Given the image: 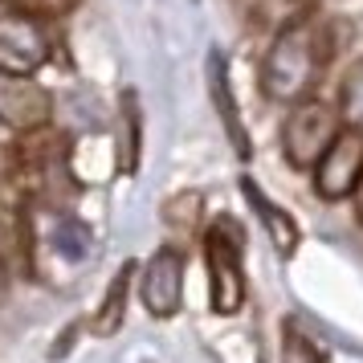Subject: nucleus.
<instances>
[{
	"instance_id": "1",
	"label": "nucleus",
	"mask_w": 363,
	"mask_h": 363,
	"mask_svg": "<svg viewBox=\"0 0 363 363\" xmlns=\"http://www.w3.org/2000/svg\"><path fill=\"white\" fill-rule=\"evenodd\" d=\"M330 53H335V41H330V25L323 21H298L290 29L274 33L269 50L262 57V69H257V90H262L269 102H294L311 99L318 74L327 69Z\"/></svg>"
},
{
	"instance_id": "2",
	"label": "nucleus",
	"mask_w": 363,
	"mask_h": 363,
	"mask_svg": "<svg viewBox=\"0 0 363 363\" xmlns=\"http://www.w3.org/2000/svg\"><path fill=\"white\" fill-rule=\"evenodd\" d=\"M13 180L25 200L37 204H66L74 196V172H69V143L62 131L53 127H37V131L17 135L13 143Z\"/></svg>"
},
{
	"instance_id": "3",
	"label": "nucleus",
	"mask_w": 363,
	"mask_h": 363,
	"mask_svg": "<svg viewBox=\"0 0 363 363\" xmlns=\"http://www.w3.org/2000/svg\"><path fill=\"white\" fill-rule=\"evenodd\" d=\"M343 131V115H339V102L327 99H302L290 106V115L281 123V155L286 164L298 172H314L318 160L327 155V147L339 139Z\"/></svg>"
},
{
	"instance_id": "4",
	"label": "nucleus",
	"mask_w": 363,
	"mask_h": 363,
	"mask_svg": "<svg viewBox=\"0 0 363 363\" xmlns=\"http://www.w3.org/2000/svg\"><path fill=\"white\" fill-rule=\"evenodd\" d=\"M245 237L233 216H216L204 233V265H208V298L216 314H237L245 306V269H241Z\"/></svg>"
},
{
	"instance_id": "5",
	"label": "nucleus",
	"mask_w": 363,
	"mask_h": 363,
	"mask_svg": "<svg viewBox=\"0 0 363 363\" xmlns=\"http://www.w3.org/2000/svg\"><path fill=\"white\" fill-rule=\"evenodd\" d=\"M53 57V37L41 25V17L29 13H0V69L13 74H37Z\"/></svg>"
},
{
	"instance_id": "6",
	"label": "nucleus",
	"mask_w": 363,
	"mask_h": 363,
	"mask_svg": "<svg viewBox=\"0 0 363 363\" xmlns=\"http://www.w3.org/2000/svg\"><path fill=\"white\" fill-rule=\"evenodd\" d=\"M50 118H53V94L33 74L0 69V127L25 135L37 131V127H50Z\"/></svg>"
},
{
	"instance_id": "7",
	"label": "nucleus",
	"mask_w": 363,
	"mask_h": 363,
	"mask_svg": "<svg viewBox=\"0 0 363 363\" xmlns=\"http://www.w3.org/2000/svg\"><path fill=\"white\" fill-rule=\"evenodd\" d=\"M363 180V131L343 127L339 139L327 147V155L314 167V192L323 200H347L355 196Z\"/></svg>"
},
{
	"instance_id": "8",
	"label": "nucleus",
	"mask_w": 363,
	"mask_h": 363,
	"mask_svg": "<svg viewBox=\"0 0 363 363\" xmlns=\"http://www.w3.org/2000/svg\"><path fill=\"white\" fill-rule=\"evenodd\" d=\"M139 298L147 314L155 318H172L184 306V257L176 249H155L151 262L143 265V278H139Z\"/></svg>"
},
{
	"instance_id": "9",
	"label": "nucleus",
	"mask_w": 363,
	"mask_h": 363,
	"mask_svg": "<svg viewBox=\"0 0 363 363\" xmlns=\"http://www.w3.org/2000/svg\"><path fill=\"white\" fill-rule=\"evenodd\" d=\"M0 265L13 274L33 269V237H29V204L21 192L0 196Z\"/></svg>"
},
{
	"instance_id": "10",
	"label": "nucleus",
	"mask_w": 363,
	"mask_h": 363,
	"mask_svg": "<svg viewBox=\"0 0 363 363\" xmlns=\"http://www.w3.org/2000/svg\"><path fill=\"white\" fill-rule=\"evenodd\" d=\"M208 94H213V106L220 115V127L229 135L233 151L249 160L253 155V143H249V131H245V118L237 111V99H233V82H229V69H225V57L220 53H208Z\"/></svg>"
},
{
	"instance_id": "11",
	"label": "nucleus",
	"mask_w": 363,
	"mask_h": 363,
	"mask_svg": "<svg viewBox=\"0 0 363 363\" xmlns=\"http://www.w3.org/2000/svg\"><path fill=\"white\" fill-rule=\"evenodd\" d=\"M241 192L249 196L253 213L262 216V225H265V233H269L274 249H278V257H294V249H298V220L286 213V208H278V204L265 196L253 180H241Z\"/></svg>"
},
{
	"instance_id": "12",
	"label": "nucleus",
	"mask_w": 363,
	"mask_h": 363,
	"mask_svg": "<svg viewBox=\"0 0 363 363\" xmlns=\"http://www.w3.org/2000/svg\"><path fill=\"white\" fill-rule=\"evenodd\" d=\"M131 278H135V262H123L111 286H106V294H102L99 311L90 318V330L99 335V339H111L115 330H123V318H127V298H131Z\"/></svg>"
},
{
	"instance_id": "13",
	"label": "nucleus",
	"mask_w": 363,
	"mask_h": 363,
	"mask_svg": "<svg viewBox=\"0 0 363 363\" xmlns=\"http://www.w3.org/2000/svg\"><path fill=\"white\" fill-rule=\"evenodd\" d=\"M139 131H143V118H139V99L135 90L123 94V151H118V167L135 176L139 172Z\"/></svg>"
},
{
	"instance_id": "14",
	"label": "nucleus",
	"mask_w": 363,
	"mask_h": 363,
	"mask_svg": "<svg viewBox=\"0 0 363 363\" xmlns=\"http://www.w3.org/2000/svg\"><path fill=\"white\" fill-rule=\"evenodd\" d=\"M90 245H94L90 225L74 220V216H62V220H57V229H53V249H57L66 262H86V257H90Z\"/></svg>"
},
{
	"instance_id": "15",
	"label": "nucleus",
	"mask_w": 363,
	"mask_h": 363,
	"mask_svg": "<svg viewBox=\"0 0 363 363\" xmlns=\"http://www.w3.org/2000/svg\"><path fill=\"white\" fill-rule=\"evenodd\" d=\"M311 13H314V0H257V21L269 25L274 33L306 21Z\"/></svg>"
},
{
	"instance_id": "16",
	"label": "nucleus",
	"mask_w": 363,
	"mask_h": 363,
	"mask_svg": "<svg viewBox=\"0 0 363 363\" xmlns=\"http://www.w3.org/2000/svg\"><path fill=\"white\" fill-rule=\"evenodd\" d=\"M281 363H327L323 347L314 343L294 318H286V323H281Z\"/></svg>"
},
{
	"instance_id": "17",
	"label": "nucleus",
	"mask_w": 363,
	"mask_h": 363,
	"mask_svg": "<svg viewBox=\"0 0 363 363\" xmlns=\"http://www.w3.org/2000/svg\"><path fill=\"white\" fill-rule=\"evenodd\" d=\"M339 115H343V127H355L363 131V62L343 74V86H339Z\"/></svg>"
},
{
	"instance_id": "18",
	"label": "nucleus",
	"mask_w": 363,
	"mask_h": 363,
	"mask_svg": "<svg viewBox=\"0 0 363 363\" xmlns=\"http://www.w3.org/2000/svg\"><path fill=\"white\" fill-rule=\"evenodd\" d=\"M167 225H176V229H196V216H200V192H180V196L172 200L164 208Z\"/></svg>"
},
{
	"instance_id": "19",
	"label": "nucleus",
	"mask_w": 363,
	"mask_h": 363,
	"mask_svg": "<svg viewBox=\"0 0 363 363\" xmlns=\"http://www.w3.org/2000/svg\"><path fill=\"white\" fill-rule=\"evenodd\" d=\"M4 9H13V13H29V17H66L69 9L78 4V0H0Z\"/></svg>"
},
{
	"instance_id": "20",
	"label": "nucleus",
	"mask_w": 363,
	"mask_h": 363,
	"mask_svg": "<svg viewBox=\"0 0 363 363\" xmlns=\"http://www.w3.org/2000/svg\"><path fill=\"white\" fill-rule=\"evenodd\" d=\"M355 216H359V225H363V180H359V188H355Z\"/></svg>"
}]
</instances>
